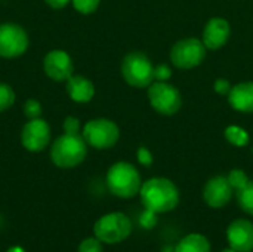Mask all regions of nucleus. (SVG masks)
Listing matches in <instances>:
<instances>
[{
    "instance_id": "obj_1",
    "label": "nucleus",
    "mask_w": 253,
    "mask_h": 252,
    "mask_svg": "<svg viewBox=\"0 0 253 252\" xmlns=\"http://www.w3.org/2000/svg\"><path fill=\"white\" fill-rule=\"evenodd\" d=\"M139 198L144 208L156 214H168L176 209L181 201L176 184L165 177H154L142 183Z\"/></svg>"
},
{
    "instance_id": "obj_2",
    "label": "nucleus",
    "mask_w": 253,
    "mask_h": 252,
    "mask_svg": "<svg viewBox=\"0 0 253 252\" xmlns=\"http://www.w3.org/2000/svg\"><path fill=\"white\" fill-rule=\"evenodd\" d=\"M87 156V143L82 134H62L50 146V159L55 166L71 169L79 166Z\"/></svg>"
},
{
    "instance_id": "obj_3",
    "label": "nucleus",
    "mask_w": 253,
    "mask_h": 252,
    "mask_svg": "<svg viewBox=\"0 0 253 252\" xmlns=\"http://www.w3.org/2000/svg\"><path fill=\"white\" fill-rule=\"evenodd\" d=\"M107 187L116 198L132 199L139 195L142 181L139 171L129 162H116L110 166L107 177Z\"/></svg>"
},
{
    "instance_id": "obj_4",
    "label": "nucleus",
    "mask_w": 253,
    "mask_h": 252,
    "mask_svg": "<svg viewBox=\"0 0 253 252\" xmlns=\"http://www.w3.org/2000/svg\"><path fill=\"white\" fill-rule=\"evenodd\" d=\"M133 230V224L123 212H110L98 218L93 224V235L102 244L116 245L126 241Z\"/></svg>"
},
{
    "instance_id": "obj_5",
    "label": "nucleus",
    "mask_w": 253,
    "mask_h": 252,
    "mask_svg": "<svg viewBox=\"0 0 253 252\" xmlns=\"http://www.w3.org/2000/svg\"><path fill=\"white\" fill-rule=\"evenodd\" d=\"M122 76L132 88H148L154 82V65L142 52H129L122 61Z\"/></svg>"
},
{
    "instance_id": "obj_6",
    "label": "nucleus",
    "mask_w": 253,
    "mask_h": 252,
    "mask_svg": "<svg viewBox=\"0 0 253 252\" xmlns=\"http://www.w3.org/2000/svg\"><path fill=\"white\" fill-rule=\"evenodd\" d=\"M82 137L87 143V146L96 150H107L117 144L120 138V129L117 123L110 119L98 117L89 120L82 131Z\"/></svg>"
},
{
    "instance_id": "obj_7",
    "label": "nucleus",
    "mask_w": 253,
    "mask_h": 252,
    "mask_svg": "<svg viewBox=\"0 0 253 252\" xmlns=\"http://www.w3.org/2000/svg\"><path fill=\"white\" fill-rule=\"evenodd\" d=\"M148 101L151 107L163 116L176 114L182 107V95L179 89L168 82H153L148 86Z\"/></svg>"
},
{
    "instance_id": "obj_8",
    "label": "nucleus",
    "mask_w": 253,
    "mask_h": 252,
    "mask_svg": "<svg viewBox=\"0 0 253 252\" xmlns=\"http://www.w3.org/2000/svg\"><path fill=\"white\" fill-rule=\"evenodd\" d=\"M206 46L200 39L187 37L176 42L170 49V61L179 70H191L206 58Z\"/></svg>"
},
{
    "instance_id": "obj_9",
    "label": "nucleus",
    "mask_w": 253,
    "mask_h": 252,
    "mask_svg": "<svg viewBox=\"0 0 253 252\" xmlns=\"http://www.w3.org/2000/svg\"><path fill=\"white\" fill-rule=\"evenodd\" d=\"M30 45L27 31L15 22L0 24V56L18 58L27 52Z\"/></svg>"
},
{
    "instance_id": "obj_10",
    "label": "nucleus",
    "mask_w": 253,
    "mask_h": 252,
    "mask_svg": "<svg viewBox=\"0 0 253 252\" xmlns=\"http://www.w3.org/2000/svg\"><path fill=\"white\" fill-rule=\"evenodd\" d=\"M50 143V126L43 119L28 120L21 129V144L31 153L43 151Z\"/></svg>"
},
{
    "instance_id": "obj_11",
    "label": "nucleus",
    "mask_w": 253,
    "mask_h": 252,
    "mask_svg": "<svg viewBox=\"0 0 253 252\" xmlns=\"http://www.w3.org/2000/svg\"><path fill=\"white\" fill-rule=\"evenodd\" d=\"M202 195L208 206L213 209H221L230 203V201L233 199L234 190L227 177L215 175L205 184Z\"/></svg>"
},
{
    "instance_id": "obj_12",
    "label": "nucleus",
    "mask_w": 253,
    "mask_h": 252,
    "mask_svg": "<svg viewBox=\"0 0 253 252\" xmlns=\"http://www.w3.org/2000/svg\"><path fill=\"white\" fill-rule=\"evenodd\" d=\"M43 71L55 82H67L74 71L71 56L62 49H53L43 58Z\"/></svg>"
},
{
    "instance_id": "obj_13",
    "label": "nucleus",
    "mask_w": 253,
    "mask_h": 252,
    "mask_svg": "<svg viewBox=\"0 0 253 252\" xmlns=\"http://www.w3.org/2000/svg\"><path fill=\"white\" fill-rule=\"evenodd\" d=\"M227 244L237 252L253 251V223L237 218L227 227Z\"/></svg>"
},
{
    "instance_id": "obj_14",
    "label": "nucleus",
    "mask_w": 253,
    "mask_h": 252,
    "mask_svg": "<svg viewBox=\"0 0 253 252\" xmlns=\"http://www.w3.org/2000/svg\"><path fill=\"white\" fill-rule=\"evenodd\" d=\"M230 34H231L230 22L225 18L215 16L206 22L202 34V42L205 43L206 49L218 50L222 46H225V43L230 39Z\"/></svg>"
},
{
    "instance_id": "obj_15",
    "label": "nucleus",
    "mask_w": 253,
    "mask_h": 252,
    "mask_svg": "<svg viewBox=\"0 0 253 252\" xmlns=\"http://www.w3.org/2000/svg\"><path fill=\"white\" fill-rule=\"evenodd\" d=\"M230 105L239 113H253V82H240L228 94Z\"/></svg>"
},
{
    "instance_id": "obj_16",
    "label": "nucleus",
    "mask_w": 253,
    "mask_h": 252,
    "mask_svg": "<svg viewBox=\"0 0 253 252\" xmlns=\"http://www.w3.org/2000/svg\"><path fill=\"white\" fill-rule=\"evenodd\" d=\"M65 83H67L65 85L67 94L74 102L84 104V102H89L95 97V86L87 77L73 74Z\"/></svg>"
},
{
    "instance_id": "obj_17",
    "label": "nucleus",
    "mask_w": 253,
    "mask_h": 252,
    "mask_svg": "<svg viewBox=\"0 0 253 252\" xmlns=\"http://www.w3.org/2000/svg\"><path fill=\"white\" fill-rule=\"evenodd\" d=\"M173 252H212V247L205 235L188 233L175 245Z\"/></svg>"
},
{
    "instance_id": "obj_18",
    "label": "nucleus",
    "mask_w": 253,
    "mask_h": 252,
    "mask_svg": "<svg viewBox=\"0 0 253 252\" xmlns=\"http://www.w3.org/2000/svg\"><path fill=\"white\" fill-rule=\"evenodd\" d=\"M224 135H225V140L234 147H246L251 143V135L248 134V131L236 125L225 128Z\"/></svg>"
},
{
    "instance_id": "obj_19",
    "label": "nucleus",
    "mask_w": 253,
    "mask_h": 252,
    "mask_svg": "<svg viewBox=\"0 0 253 252\" xmlns=\"http://www.w3.org/2000/svg\"><path fill=\"white\" fill-rule=\"evenodd\" d=\"M236 198L242 211L253 217V181H249L242 190H237Z\"/></svg>"
},
{
    "instance_id": "obj_20",
    "label": "nucleus",
    "mask_w": 253,
    "mask_h": 252,
    "mask_svg": "<svg viewBox=\"0 0 253 252\" xmlns=\"http://www.w3.org/2000/svg\"><path fill=\"white\" fill-rule=\"evenodd\" d=\"M227 178H228V181H230V184H231V187H233L234 192L242 190L251 181L249 177H248V174L243 169H239V168L230 171V174L227 175Z\"/></svg>"
},
{
    "instance_id": "obj_21",
    "label": "nucleus",
    "mask_w": 253,
    "mask_h": 252,
    "mask_svg": "<svg viewBox=\"0 0 253 252\" xmlns=\"http://www.w3.org/2000/svg\"><path fill=\"white\" fill-rule=\"evenodd\" d=\"M15 102V92L13 89L7 85L0 82V113L9 110Z\"/></svg>"
},
{
    "instance_id": "obj_22",
    "label": "nucleus",
    "mask_w": 253,
    "mask_h": 252,
    "mask_svg": "<svg viewBox=\"0 0 253 252\" xmlns=\"http://www.w3.org/2000/svg\"><path fill=\"white\" fill-rule=\"evenodd\" d=\"M71 3H73V7L79 13L90 15V13H93L99 7L101 0H71Z\"/></svg>"
},
{
    "instance_id": "obj_23",
    "label": "nucleus",
    "mask_w": 253,
    "mask_h": 252,
    "mask_svg": "<svg viewBox=\"0 0 253 252\" xmlns=\"http://www.w3.org/2000/svg\"><path fill=\"white\" fill-rule=\"evenodd\" d=\"M24 114L28 120H33V119H39L42 116V104L37 101V100H27L25 104H24Z\"/></svg>"
},
{
    "instance_id": "obj_24",
    "label": "nucleus",
    "mask_w": 253,
    "mask_h": 252,
    "mask_svg": "<svg viewBox=\"0 0 253 252\" xmlns=\"http://www.w3.org/2000/svg\"><path fill=\"white\" fill-rule=\"evenodd\" d=\"M77 252H104V247L98 238H86L80 242Z\"/></svg>"
},
{
    "instance_id": "obj_25",
    "label": "nucleus",
    "mask_w": 253,
    "mask_h": 252,
    "mask_svg": "<svg viewBox=\"0 0 253 252\" xmlns=\"http://www.w3.org/2000/svg\"><path fill=\"white\" fill-rule=\"evenodd\" d=\"M157 215L159 214H156V212H153V211H150V209H145L142 214H141V217H139V224L144 227V229H153V227H156V224H157Z\"/></svg>"
},
{
    "instance_id": "obj_26",
    "label": "nucleus",
    "mask_w": 253,
    "mask_h": 252,
    "mask_svg": "<svg viewBox=\"0 0 253 252\" xmlns=\"http://www.w3.org/2000/svg\"><path fill=\"white\" fill-rule=\"evenodd\" d=\"M172 77V70L168 64H159L154 67V80L159 82H168Z\"/></svg>"
},
{
    "instance_id": "obj_27",
    "label": "nucleus",
    "mask_w": 253,
    "mask_h": 252,
    "mask_svg": "<svg viewBox=\"0 0 253 252\" xmlns=\"http://www.w3.org/2000/svg\"><path fill=\"white\" fill-rule=\"evenodd\" d=\"M136 159H138V162L142 165V166H151L153 165V154H151V151L147 149V147H144V146H141L139 149H138V151H136Z\"/></svg>"
},
{
    "instance_id": "obj_28",
    "label": "nucleus",
    "mask_w": 253,
    "mask_h": 252,
    "mask_svg": "<svg viewBox=\"0 0 253 252\" xmlns=\"http://www.w3.org/2000/svg\"><path fill=\"white\" fill-rule=\"evenodd\" d=\"M62 128H64L65 134H79L80 132V120L74 116H68L64 120Z\"/></svg>"
},
{
    "instance_id": "obj_29",
    "label": "nucleus",
    "mask_w": 253,
    "mask_h": 252,
    "mask_svg": "<svg viewBox=\"0 0 253 252\" xmlns=\"http://www.w3.org/2000/svg\"><path fill=\"white\" fill-rule=\"evenodd\" d=\"M231 83L227 80V79H216L215 83H213V91L219 95H224V97H228L230 91H231Z\"/></svg>"
},
{
    "instance_id": "obj_30",
    "label": "nucleus",
    "mask_w": 253,
    "mask_h": 252,
    "mask_svg": "<svg viewBox=\"0 0 253 252\" xmlns=\"http://www.w3.org/2000/svg\"><path fill=\"white\" fill-rule=\"evenodd\" d=\"M44 1H46L47 6H50V7H53V9H62V7H65L71 0H44Z\"/></svg>"
},
{
    "instance_id": "obj_31",
    "label": "nucleus",
    "mask_w": 253,
    "mask_h": 252,
    "mask_svg": "<svg viewBox=\"0 0 253 252\" xmlns=\"http://www.w3.org/2000/svg\"><path fill=\"white\" fill-rule=\"evenodd\" d=\"M6 252H27L22 247H18V245H15V247H10L9 250Z\"/></svg>"
},
{
    "instance_id": "obj_32",
    "label": "nucleus",
    "mask_w": 253,
    "mask_h": 252,
    "mask_svg": "<svg viewBox=\"0 0 253 252\" xmlns=\"http://www.w3.org/2000/svg\"><path fill=\"white\" fill-rule=\"evenodd\" d=\"M221 252H237V251H236V250H233L231 247H228V248H225V250H222V251H221Z\"/></svg>"
},
{
    "instance_id": "obj_33",
    "label": "nucleus",
    "mask_w": 253,
    "mask_h": 252,
    "mask_svg": "<svg viewBox=\"0 0 253 252\" xmlns=\"http://www.w3.org/2000/svg\"><path fill=\"white\" fill-rule=\"evenodd\" d=\"M163 252H173V250H172L170 247H166V248L163 250Z\"/></svg>"
},
{
    "instance_id": "obj_34",
    "label": "nucleus",
    "mask_w": 253,
    "mask_h": 252,
    "mask_svg": "<svg viewBox=\"0 0 253 252\" xmlns=\"http://www.w3.org/2000/svg\"><path fill=\"white\" fill-rule=\"evenodd\" d=\"M252 252H253V251H252Z\"/></svg>"
}]
</instances>
